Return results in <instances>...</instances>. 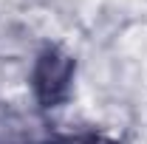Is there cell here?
<instances>
[{
	"label": "cell",
	"mask_w": 147,
	"mask_h": 144,
	"mask_svg": "<svg viewBox=\"0 0 147 144\" xmlns=\"http://www.w3.org/2000/svg\"><path fill=\"white\" fill-rule=\"evenodd\" d=\"M76 57L62 45H45L31 65V90L42 108H62L74 96Z\"/></svg>",
	"instance_id": "1"
},
{
	"label": "cell",
	"mask_w": 147,
	"mask_h": 144,
	"mask_svg": "<svg viewBox=\"0 0 147 144\" xmlns=\"http://www.w3.org/2000/svg\"><path fill=\"white\" fill-rule=\"evenodd\" d=\"M74 144H116V141L108 139V136H82V139H76Z\"/></svg>",
	"instance_id": "2"
}]
</instances>
